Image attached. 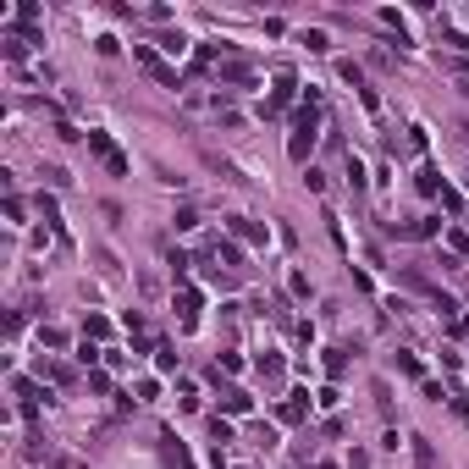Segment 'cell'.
Returning <instances> with one entry per match:
<instances>
[{
	"label": "cell",
	"instance_id": "cell-1",
	"mask_svg": "<svg viewBox=\"0 0 469 469\" xmlns=\"http://www.w3.org/2000/svg\"><path fill=\"white\" fill-rule=\"evenodd\" d=\"M309 149H315V105H304V111H298V127H293V144H287V155L304 166V160H309Z\"/></svg>",
	"mask_w": 469,
	"mask_h": 469
},
{
	"label": "cell",
	"instance_id": "cell-2",
	"mask_svg": "<svg viewBox=\"0 0 469 469\" xmlns=\"http://www.w3.org/2000/svg\"><path fill=\"white\" fill-rule=\"evenodd\" d=\"M89 149L105 160V171H111V177H127V155L111 144V133H100V127H94V133H89Z\"/></svg>",
	"mask_w": 469,
	"mask_h": 469
},
{
	"label": "cell",
	"instance_id": "cell-3",
	"mask_svg": "<svg viewBox=\"0 0 469 469\" xmlns=\"http://www.w3.org/2000/svg\"><path fill=\"white\" fill-rule=\"evenodd\" d=\"M177 309H182V326L193 331V326H199V293H193V287H182V293H177Z\"/></svg>",
	"mask_w": 469,
	"mask_h": 469
},
{
	"label": "cell",
	"instance_id": "cell-4",
	"mask_svg": "<svg viewBox=\"0 0 469 469\" xmlns=\"http://www.w3.org/2000/svg\"><path fill=\"white\" fill-rule=\"evenodd\" d=\"M293 89H298V83H293V72H282V78H276V89H271V105H265V111H282V105L293 100Z\"/></svg>",
	"mask_w": 469,
	"mask_h": 469
},
{
	"label": "cell",
	"instance_id": "cell-5",
	"mask_svg": "<svg viewBox=\"0 0 469 469\" xmlns=\"http://www.w3.org/2000/svg\"><path fill=\"white\" fill-rule=\"evenodd\" d=\"M249 403H254V397L238 392V386H226V392H221V408H226V414H249Z\"/></svg>",
	"mask_w": 469,
	"mask_h": 469
},
{
	"label": "cell",
	"instance_id": "cell-6",
	"mask_svg": "<svg viewBox=\"0 0 469 469\" xmlns=\"http://www.w3.org/2000/svg\"><path fill=\"white\" fill-rule=\"evenodd\" d=\"M304 408H309V392H293V397L282 403V419L293 425V419H304Z\"/></svg>",
	"mask_w": 469,
	"mask_h": 469
},
{
	"label": "cell",
	"instance_id": "cell-7",
	"mask_svg": "<svg viewBox=\"0 0 469 469\" xmlns=\"http://www.w3.org/2000/svg\"><path fill=\"white\" fill-rule=\"evenodd\" d=\"M155 364H160V370H177V348L160 342V348H155Z\"/></svg>",
	"mask_w": 469,
	"mask_h": 469
},
{
	"label": "cell",
	"instance_id": "cell-8",
	"mask_svg": "<svg viewBox=\"0 0 469 469\" xmlns=\"http://www.w3.org/2000/svg\"><path fill=\"white\" fill-rule=\"evenodd\" d=\"M160 50H166V56H182V50H188V39H182V34H166V39H160Z\"/></svg>",
	"mask_w": 469,
	"mask_h": 469
},
{
	"label": "cell",
	"instance_id": "cell-9",
	"mask_svg": "<svg viewBox=\"0 0 469 469\" xmlns=\"http://www.w3.org/2000/svg\"><path fill=\"white\" fill-rule=\"evenodd\" d=\"M210 436H215V447H226V441H232V425H226V419H210Z\"/></svg>",
	"mask_w": 469,
	"mask_h": 469
},
{
	"label": "cell",
	"instance_id": "cell-10",
	"mask_svg": "<svg viewBox=\"0 0 469 469\" xmlns=\"http://www.w3.org/2000/svg\"><path fill=\"white\" fill-rule=\"evenodd\" d=\"M408 232H414V238H436V232H441V221H414Z\"/></svg>",
	"mask_w": 469,
	"mask_h": 469
},
{
	"label": "cell",
	"instance_id": "cell-11",
	"mask_svg": "<svg viewBox=\"0 0 469 469\" xmlns=\"http://www.w3.org/2000/svg\"><path fill=\"white\" fill-rule=\"evenodd\" d=\"M215 260H221V265H238L243 254H238V249H232V243H215Z\"/></svg>",
	"mask_w": 469,
	"mask_h": 469
},
{
	"label": "cell",
	"instance_id": "cell-12",
	"mask_svg": "<svg viewBox=\"0 0 469 469\" xmlns=\"http://www.w3.org/2000/svg\"><path fill=\"white\" fill-rule=\"evenodd\" d=\"M17 17H23V28H34V23H39V6H34V0H23V6H17Z\"/></svg>",
	"mask_w": 469,
	"mask_h": 469
},
{
	"label": "cell",
	"instance_id": "cell-13",
	"mask_svg": "<svg viewBox=\"0 0 469 469\" xmlns=\"http://www.w3.org/2000/svg\"><path fill=\"white\" fill-rule=\"evenodd\" d=\"M72 469H78V463H72Z\"/></svg>",
	"mask_w": 469,
	"mask_h": 469
}]
</instances>
